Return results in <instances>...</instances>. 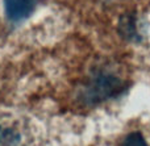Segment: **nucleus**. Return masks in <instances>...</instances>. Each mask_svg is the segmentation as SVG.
Wrapping results in <instances>:
<instances>
[{"mask_svg": "<svg viewBox=\"0 0 150 146\" xmlns=\"http://www.w3.org/2000/svg\"><path fill=\"white\" fill-rule=\"evenodd\" d=\"M124 88V80L119 75L108 70H99L88 79V83L83 88L82 97L87 104H98L117 96Z\"/></svg>", "mask_w": 150, "mask_h": 146, "instance_id": "obj_1", "label": "nucleus"}, {"mask_svg": "<svg viewBox=\"0 0 150 146\" xmlns=\"http://www.w3.org/2000/svg\"><path fill=\"white\" fill-rule=\"evenodd\" d=\"M36 0H4V8L8 18L12 21H21L32 13Z\"/></svg>", "mask_w": 150, "mask_h": 146, "instance_id": "obj_2", "label": "nucleus"}, {"mask_svg": "<svg viewBox=\"0 0 150 146\" xmlns=\"http://www.w3.org/2000/svg\"><path fill=\"white\" fill-rule=\"evenodd\" d=\"M119 32L124 38L129 39V41H138V39H140L137 25H136V16L133 15V13L124 15L120 18Z\"/></svg>", "mask_w": 150, "mask_h": 146, "instance_id": "obj_3", "label": "nucleus"}, {"mask_svg": "<svg viewBox=\"0 0 150 146\" xmlns=\"http://www.w3.org/2000/svg\"><path fill=\"white\" fill-rule=\"evenodd\" d=\"M0 146H25V144L16 129L0 125Z\"/></svg>", "mask_w": 150, "mask_h": 146, "instance_id": "obj_4", "label": "nucleus"}, {"mask_svg": "<svg viewBox=\"0 0 150 146\" xmlns=\"http://www.w3.org/2000/svg\"><path fill=\"white\" fill-rule=\"evenodd\" d=\"M121 146H149L144 136L138 132H132L124 138Z\"/></svg>", "mask_w": 150, "mask_h": 146, "instance_id": "obj_5", "label": "nucleus"}]
</instances>
